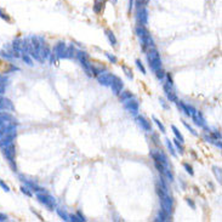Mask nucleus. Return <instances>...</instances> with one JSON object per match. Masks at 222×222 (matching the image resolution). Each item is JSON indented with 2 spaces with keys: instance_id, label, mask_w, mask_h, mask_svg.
Returning a JSON list of instances; mask_svg holds the SVG:
<instances>
[{
  "instance_id": "f257e3e1",
  "label": "nucleus",
  "mask_w": 222,
  "mask_h": 222,
  "mask_svg": "<svg viewBox=\"0 0 222 222\" xmlns=\"http://www.w3.org/2000/svg\"><path fill=\"white\" fill-rule=\"evenodd\" d=\"M135 30H136L137 37L140 38V41H141V45H142V49H143V50L151 49V46L152 48H154V41H153V39H152L149 30L146 28V26H140V24H139Z\"/></svg>"
},
{
  "instance_id": "f03ea898",
  "label": "nucleus",
  "mask_w": 222,
  "mask_h": 222,
  "mask_svg": "<svg viewBox=\"0 0 222 222\" xmlns=\"http://www.w3.org/2000/svg\"><path fill=\"white\" fill-rule=\"evenodd\" d=\"M147 61H148V66L153 72L157 69L162 68V58H160V53L158 52L157 49H149L147 53Z\"/></svg>"
},
{
  "instance_id": "7ed1b4c3",
  "label": "nucleus",
  "mask_w": 222,
  "mask_h": 222,
  "mask_svg": "<svg viewBox=\"0 0 222 222\" xmlns=\"http://www.w3.org/2000/svg\"><path fill=\"white\" fill-rule=\"evenodd\" d=\"M75 57L78 58V61L80 62L81 67L84 68L85 73L89 75V77H92V64L90 63L89 61V56L85 51H81V50H77V53H75Z\"/></svg>"
},
{
  "instance_id": "20e7f679",
  "label": "nucleus",
  "mask_w": 222,
  "mask_h": 222,
  "mask_svg": "<svg viewBox=\"0 0 222 222\" xmlns=\"http://www.w3.org/2000/svg\"><path fill=\"white\" fill-rule=\"evenodd\" d=\"M37 199L41 203V204H44L48 209H50V210H53V208H56V200H55V198L50 195V194H48L46 192H39L37 194Z\"/></svg>"
},
{
  "instance_id": "39448f33",
  "label": "nucleus",
  "mask_w": 222,
  "mask_h": 222,
  "mask_svg": "<svg viewBox=\"0 0 222 222\" xmlns=\"http://www.w3.org/2000/svg\"><path fill=\"white\" fill-rule=\"evenodd\" d=\"M123 104H124V108L129 112V113H131L132 115H137V114H139L140 103H139V101H137L136 98L131 97V98H129V100L123 102Z\"/></svg>"
},
{
  "instance_id": "423d86ee",
  "label": "nucleus",
  "mask_w": 222,
  "mask_h": 222,
  "mask_svg": "<svg viewBox=\"0 0 222 222\" xmlns=\"http://www.w3.org/2000/svg\"><path fill=\"white\" fill-rule=\"evenodd\" d=\"M160 206H162L163 211L166 212L168 215H171L174 203H172V198L168 193H165L163 197H160Z\"/></svg>"
},
{
  "instance_id": "0eeeda50",
  "label": "nucleus",
  "mask_w": 222,
  "mask_h": 222,
  "mask_svg": "<svg viewBox=\"0 0 222 222\" xmlns=\"http://www.w3.org/2000/svg\"><path fill=\"white\" fill-rule=\"evenodd\" d=\"M151 157L153 158V160H154V162L160 163V164H163L164 166L169 168L168 157H166V154H165L162 149H159V151H157V149H152L151 151Z\"/></svg>"
},
{
  "instance_id": "6e6552de",
  "label": "nucleus",
  "mask_w": 222,
  "mask_h": 222,
  "mask_svg": "<svg viewBox=\"0 0 222 222\" xmlns=\"http://www.w3.org/2000/svg\"><path fill=\"white\" fill-rule=\"evenodd\" d=\"M52 53L55 55L56 58H67V45L63 43V41H60L57 43L55 46H53V50H52Z\"/></svg>"
},
{
  "instance_id": "1a4fd4ad",
  "label": "nucleus",
  "mask_w": 222,
  "mask_h": 222,
  "mask_svg": "<svg viewBox=\"0 0 222 222\" xmlns=\"http://www.w3.org/2000/svg\"><path fill=\"white\" fill-rule=\"evenodd\" d=\"M136 20H137L140 26H147V23H148V10H147L146 6H142L140 9H137Z\"/></svg>"
},
{
  "instance_id": "9d476101",
  "label": "nucleus",
  "mask_w": 222,
  "mask_h": 222,
  "mask_svg": "<svg viewBox=\"0 0 222 222\" xmlns=\"http://www.w3.org/2000/svg\"><path fill=\"white\" fill-rule=\"evenodd\" d=\"M97 77V81H98V84H101L103 86H111V83L113 80V78H114V75L112 74V73H108V72H103V73H100L98 75H96Z\"/></svg>"
},
{
  "instance_id": "9b49d317",
  "label": "nucleus",
  "mask_w": 222,
  "mask_h": 222,
  "mask_svg": "<svg viewBox=\"0 0 222 222\" xmlns=\"http://www.w3.org/2000/svg\"><path fill=\"white\" fill-rule=\"evenodd\" d=\"M111 88H112V92L114 93V95H119L123 90V88H124V83L121 80L119 77H117V75H114V78H113V80L111 83Z\"/></svg>"
},
{
  "instance_id": "f8f14e48",
  "label": "nucleus",
  "mask_w": 222,
  "mask_h": 222,
  "mask_svg": "<svg viewBox=\"0 0 222 222\" xmlns=\"http://www.w3.org/2000/svg\"><path fill=\"white\" fill-rule=\"evenodd\" d=\"M136 117V121H137V124L141 126V129H143L144 131L147 132H152V125H151V121H148L144 117H142V115H135Z\"/></svg>"
},
{
  "instance_id": "ddd939ff",
  "label": "nucleus",
  "mask_w": 222,
  "mask_h": 222,
  "mask_svg": "<svg viewBox=\"0 0 222 222\" xmlns=\"http://www.w3.org/2000/svg\"><path fill=\"white\" fill-rule=\"evenodd\" d=\"M192 119L194 120V123H195L198 126H200L203 129H206V121H205V118H204L202 112H199V111L194 112V114L192 115Z\"/></svg>"
},
{
  "instance_id": "4468645a",
  "label": "nucleus",
  "mask_w": 222,
  "mask_h": 222,
  "mask_svg": "<svg viewBox=\"0 0 222 222\" xmlns=\"http://www.w3.org/2000/svg\"><path fill=\"white\" fill-rule=\"evenodd\" d=\"M164 91H165V95H166V97H168V100L170 102H177V96H176V93H175V91L172 90V85H169L168 83L166 84H164Z\"/></svg>"
},
{
  "instance_id": "2eb2a0df",
  "label": "nucleus",
  "mask_w": 222,
  "mask_h": 222,
  "mask_svg": "<svg viewBox=\"0 0 222 222\" xmlns=\"http://www.w3.org/2000/svg\"><path fill=\"white\" fill-rule=\"evenodd\" d=\"M4 153H5V155L9 158L10 162H13V158H15V147H13L12 144L6 146L5 149H4Z\"/></svg>"
},
{
  "instance_id": "dca6fc26",
  "label": "nucleus",
  "mask_w": 222,
  "mask_h": 222,
  "mask_svg": "<svg viewBox=\"0 0 222 222\" xmlns=\"http://www.w3.org/2000/svg\"><path fill=\"white\" fill-rule=\"evenodd\" d=\"M104 33H106V37L108 38V40H109L112 46H117V38H115L114 33H113L111 29H106Z\"/></svg>"
},
{
  "instance_id": "f3484780",
  "label": "nucleus",
  "mask_w": 222,
  "mask_h": 222,
  "mask_svg": "<svg viewBox=\"0 0 222 222\" xmlns=\"http://www.w3.org/2000/svg\"><path fill=\"white\" fill-rule=\"evenodd\" d=\"M154 221H160V222H164V221H170V215H168L166 212H164L163 210L158 212V216L154 219Z\"/></svg>"
},
{
  "instance_id": "a211bd4d",
  "label": "nucleus",
  "mask_w": 222,
  "mask_h": 222,
  "mask_svg": "<svg viewBox=\"0 0 222 222\" xmlns=\"http://www.w3.org/2000/svg\"><path fill=\"white\" fill-rule=\"evenodd\" d=\"M131 97H134V95H132L131 91H129V90H125V91L121 90V92L119 93V98H120L121 102L126 101V100H129V98H131Z\"/></svg>"
},
{
  "instance_id": "6ab92c4d",
  "label": "nucleus",
  "mask_w": 222,
  "mask_h": 222,
  "mask_svg": "<svg viewBox=\"0 0 222 222\" xmlns=\"http://www.w3.org/2000/svg\"><path fill=\"white\" fill-rule=\"evenodd\" d=\"M171 130H172V132H174V135H175V139H177L181 143H183V142H184V137L182 136V134L180 132V130H179L175 125H171Z\"/></svg>"
},
{
  "instance_id": "aec40b11",
  "label": "nucleus",
  "mask_w": 222,
  "mask_h": 222,
  "mask_svg": "<svg viewBox=\"0 0 222 222\" xmlns=\"http://www.w3.org/2000/svg\"><path fill=\"white\" fill-rule=\"evenodd\" d=\"M103 6H104V3L98 1V0H95V3H93V11L96 13H101L102 10H103Z\"/></svg>"
},
{
  "instance_id": "412c9836",
  "label": "nucleus",
  "mask_w": 222,
  "mask_h": 222,
  "mask_svg": "<svg viewBox=\"0 0 222 222\" xmlns=\"http://www.w3.org/2000/svg\"><path fill=\"white\" fill-rule=\"evenodd\" d=\"M75 53H77V50L73 46V44L67 46V58H74L75 57Z\"/></svg>"
},
{
  "instance_id": "4be33fe9",
  "label": "nucleus",
  "mask_w": 222,
  "mask_h": 222,
  "mask_svg": "<svg viewBox=\"0 0 222 222\" xmlns=\"http://www.w3.org/2000/svg\"><path fill=\"white\" fill-rule=\"evenodd\" d=\"M56 212H57V215L60 216L63 221H69V215L64 211V210H62V209L58 208V209H56Z\"/></svg>"
},
{
  "instance_id": "5701e85b",
  "label": "nucleus",
  "mask_w": 222,
  "mask_h": 222,
  "mask_svg": "<svg viewBox=\"0 0 222 222\" xmlns=\"http://www.w3.org/2000/svg\"><path fill=\"white\" fill-rule=\"evenodd\" d=\"M165 144H166V147H168V149H169V152H170V154H171L172 157H177V154H176V152H175V148H174L171 141H170L169 139L165 140Z\"/></svg>"
},
{
  "instance_id": "b1692460",
  "label": "nucleus",
  "mask_w": 222,
  "mask_h": 222,
  "mask_svg": "<svg viewBox=\"0 0 222 222\" xmlns=\"http://www.w3.org/2000/svg\"><path fill=\"white\" fill-rule=\"evenodd\" d=\"M121 68H123V71L125 72V75H126L129 79H134V73H132V71H131V68H130V67H128V66L123 64V66H121Z\"/></svg>"
},
{
  "instance_id": "393cba45",
  "label": "nucleus",
  "mask_w": 222,
  "mask_h": 222,
  "mask_svg": "<svg viewBox=\"0 0 222 222\" xmlns=\"http://www.w3.org/2000/svg\"><path fill=\"white\" fill-rule=\"evenodd\" d=\"M0 108H9V109H12V104L9 100H4L1 98L0 100Z\"/></svg>"
},
{
  "instance_id": "a878e982",
  "label": "nucleus",
  "mask_w": 222,
  "mask_h": 222,
  "mask_svg": "<svg viewBox=\"0 0 222 222\" xmlns=\"http://www.w3.org/2000/svg\"><path fill=\"white\" fill-rule=\"evenodd\" d=\"M172 141H174V143H175V146H176V148L179 149V152H180V154H183V153H184V148H183V143H181V142L179 141L177 139H174Z\"/></svg>"
},
{
  "instance_id": "bb28decb",
  "label": "nucleus",
  "mask_w": 222,
  "mask_h": 222,
  "mask_svg": "<svg viewBox=\"0 0 222 222\" xmlns=\"http://www.w3.org/2000/svg\"><path fill=\"white\" fill-rule=\"evenodd\" d=\"M212 171H214V174H215V176H216V179L219 180V182L221 183V180H222L221 169H220V168H217V166H212Z\"/></svg>"
},
{
  "instance_id": "cd10ccee",
  "label": "nucleus",
  "mask_w": 222,
  "mask_h": 222,
  "mask_svg": "<svg viewBox=\"0 0 222 222\" xmlns=\"http://www.w3.org/2000/svg\"><path fill=\"white\" fill-rule=\"evenodd\" d=\"M153 120H154V123L157 124V126L159 128V130H160V131H162L163 134H165V132H166V130H165V126L163 125V123H162L160 120H159V119H157V118H155L154 115H153Z\"/></svg>"
},
{
  "instance_id": "c85d7f7f",
  "label": "nucleus",
  "mask_w": 222,
  "mask_h": 222,
  "mask_svg": "<svg viewBox=\"0 0 222 222\" xmlns=\"http://www.w3.org/2000/svg\"><path fill=\"white\" fill-rule=\"evenodd\" d=\"M104 56L108 58V61L109 62H112V63H118V58H117V56H114L113 53H109V52H104Z\"/></svg>"
},
{
  "instance_id": "c756f323",
  "label": "nucleus",
  "mask_w": 222,
  "mask_h": 222,
  "mask_svg": "<svg viewBox=\"0 0 222 222\" xmlns=\"http://www.w3.org/2000/svg\"><path fill=\"white\" fill-rule=\"evenodd\" d=\"M154 73H155V77H157L159 80H163V79L165 78V74H166V73L164 72V69H163V68H159V69H157V71L154 72Z\"/></svg>"
},
{
  "instance_id": "7c9ffc66",
  "label": "nucleus",
  "mask_w": 222,
  "mask_h": 222,
  "mask_svg": "<svg viewBox=\"0 0 222 222\" xmlns=\"http://www.w3.org/2000/svg\"><path fill=\"white\" fill-rule=\"evenodd\" d=\"M182 123H183V125H184V126H186V128L188 129V131L191 132V134H192L193 136H198V134H197V132L194 131V129H193V128H192V126H191V125H189V124H187V121L182 120Z\"/></svg>"
},
{
  "instance_id": "2f4dec72",
  "label": "nucleus",
  "mask_w": 222,
  "mask_h": 222,
  "mask_svg": "<svg viewBox=\"0 0 222 222\" xmlns=\"http://www.w3.org/2000/svg\"><path fill=\"white\" fill-rule=\"evenodd\" d=\"M183 168L186 169V171L188 172V174H189L191 176H193V175H194V171H193V168H192V166H191V165H189V164H188V163H183Z\"/></svg>"
},
{
  "instance_id": "473e14b6",
  "label": "nucleus",
  "mask_w": 222,
  "mask_h": 222,
  "mask_svg": "<svg viewBox=\"0 0 222 222\" xmlns=\"http://www.w3.org/2000/svg\"><path fill=\"white\" fill-rule=\"evenodd\" d=\"M136 66H137V68L141 71L142 74H147V73H146V68L143 67V64H142V62L140 60H136Z\"/></svg>"
},
{
  "instance_id": "72a5a7b5",
  "label": "nucleus",
  "mask_w": 222,
  "mask_h": 222,
  "mask_svg": "<svg viewBox=\"0 0 222 222\" xmlns=\"http://www.w3.org/2000/svg\"><path fill=\"white\" fill-rule=\"evenodd\" d=\"M164 176H166V177H168V180H169L170 182L174 181V175H172V172L170 171L169 169H166V170H165V172H164Z\"/></svg>"
},
{
  "instance_id": "f704fd0d",
  "label": "nucleus",
  "mask_w": 222,
  "mask_h": 222,
  "mask_svg": "<svg viewBox=\"0 0 222 222\" xmlns=\"http://www.w3.org/2000/svg\"><path fill=\"white\" fill-rule=\"evenodd\" d=\"M210 136H211L214 140H221V134L219 131H211L210 132Z\"/></svg>"
},
{
  "instance_id": "c9c22d12",
  "label": "nucleus",
  "mask_w": 222,
  "mask_h": 222,
  "mask_svg": "<svg viewBox=\"0 0 222 222\" xmlns=\"http://www.w3.org/2000/svg\"><path fill=\"white\" fill-rule=\"evenodd\" d=\"M0 17H1L3 20H5V21H10V17H9V15H8L5 11L3 10V9H0Z\"/></svg>"
},
{
  "instance_id": "e433bc0d",
  "label": "nucleus",
  "mask_w": 222,
  "mask_h": 222,
  "mask_svg": "<svg viewBox=\"0 0 222 222\" xmlns=\"http://www.w3.org/2000/svg\"><path fill=\"white\" fill-rule=\"evenodd\" d=\"M69 221H73V222H83L79 219V216L78 215H73V214H71L69 215Z\"/></svg>"
},
{
  "instance_id": "4c0bfd02",
  "label": "nucleus",
  "mask_w": 222,
  "mask_h": 222,
  "mask_svg": "<svg viewBox=\"0 0 222 222\" xmlns=\"http://www.w3.org/2000/svg\"><path fill=\"white\" fill-rule=\"evenodd\" d=\"M23 61H24L28 66H33V61H32V58H30L28 55H23Z\"/></svg>"
},
{
  "instance_id": "58836bf2",
  "label": "nucleus",
  "mask_w": 222,
  "mask_h": 222,
  "mask_svg": "<svg viewBox=\"0 0 222 222\" xmlns=\"http://www.w3.org/2000/svg\"><path fill=\"white\" fill-rule=\"evenodd\" d=\"M21 189H22V192L24 193L26 195H28V197H32V195H33V193L30 192V188H28V187H22Z\"/></svg>"
},
{
  "instance_id": "ea45409f",
  "label": "nucleus",
  "mask_w": 222,
  "mask_h": 222,
  "mask_svg": "<svg viewBox=\"0 0 222 222\" xmlns=\"http://www.w3.org/2000/svg\"><path fill=\"white\" fill-rule=\"evenodd\" d=\"M186 200H187V204H188V205H191V208H192V209H195V203L193 202L192 199H189V198H187Z\"/></svg>"
},
{
  "instance_id": "a19ab883",
  "label": "nucleus",
  "mask_w": 222,
  "mask_h": 222,
  "mask_svg": "<svg viewBox=\"0 0 222 222\" xmlns=\"http://www.w3.org/2000/svg\"><path fill=\"white\" fill-rule=\"evenodd\" d=\"M165 77H166V79H168V84L169 85H172L174 86V83H172V78L170 74H165Z\"/></svg>"
},
{
  "instance_id": "79ce46f5",
  "label": "nucleus",
  "mask_w": 222,
  "mask_h": 222,
  "mask_svg": "<svg viewBox=\"0 0 222 222\" xmlns=\"http://www.w3.org/2000/svg\"><path fill=\"white\" fill-rule=\"evenodd\" d=\"M0 184H1V187H3V188H4L5 191H6V192H8V191H10V189H9V187H8V186H6V184H5L4 182H1V181H0Z\"/></svg>"
},
{
  "instance_id": "37998d69",
  "label": "nucleus",
  "mask_w": 222,
  "mask_h": 222,
  "mask_svg": "<svg viewBox=\"0 0 222 222\" xmlns=\"http://www.w3.org/2000/svg\"><path fill=\"white\" fill-rule=\"evenodd\" d=\"M132 6H134V0H129V12H131Z\"/></svg>"
},
{
  "instance_id": "c03bdc74",
  "label": "nucleus",
  "mask_w": 222,
  "mask_h": 222,
  "mask_svg": "<svg viewBox=\"0 0 222 222\" xmlns=\"http://www.w3.org/2000/svg\"><path fill=\"white\" fill-rule=\"evenodd\" d=\"M77 215L79 216V219H80V220H81V221H83V222L85 221V217H84V216L81 215V212H80V211H78V214H77Z\"/></svg>"
},
{
  "instance_id": "a18cd8bd",
  "label": "nucleus",
  "mask_w": 222,
  "mask_h": 222,
  "mask_svg": "<svg viewBox=\"0 0 222 222\" xmlns=\"http://www.w3.org/2000/svg\"><path fill=\"white\" fill-rule=\"evenodd\" d=\"M159 101H160V104H162L163 107H164V108H165V109H168V108H169V107H168V106H166V104H165V102L163 101L162 98H160V100H159Z\"/></svg>"
},
{
  "instance_id": "49530a36",
  "label": "nucleus",
  "mask_w": 222,
  "mask_h": 222,
  "mask_svg": "<svg viewBox=\"0 0 222 222\" xmlns=\"http://www.w3.org/2000/svg\"><path fill=\"white\" fill-rule=\"evenodd\" d=\"M5 219H6V217H5L4 215H0V221H3V220H5Z\"/></svg>"
},
{
  "instance_id": "de8ad7c7",
  "label": "nucleus",
  "mask_w": 222,
  "mask_h": 222,
  "mask_svg": "<svg viewBox=\"0 0 222 222\" xmlns=\"http://www.w3.org/2000/svg\"><path fill=\"white\" fill-rule=\"evenodd\" d=\"M111 1H112V4H114V5L118 3V0H111Z\"/></svg>"
},
{
  "instance_id": "09e8293b",
  "label": "nucleus",
  "mask_w": 222,
  "mask_h": 222,
  "mask_svg": "<svg viewBox=\"0 0 222 222\" xmlns=\"http://www.w3.org/2000/svg\"><path fill=\"white\" fill-rule=\"evenodd\" d=\"M98 1H102V3H106L107 0H98Z\"/></svg>"
}]
</instances>
